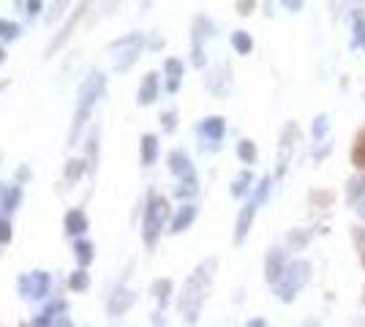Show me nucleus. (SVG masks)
<instances>
[{
  "mask_svg": "<svg viewBox=\"0 0 365 327\" xmlns=\"http://www.w3.org/2000/svg\"><path fill=\"white\" fill-rule=\"evenodd\" d=\"M215 273V259H207L194 270V276L185 281V289L180 297V313L185 316V322H197L199 308L205 303V297L210 292V284H213Z\"/></svg>",
  "mask_w": 365,
  "mask_h": 327,
  "instance_id": "f257e3e1",
  "label": "nucleus"
},
{
  "mask_svg": "<svg viewBox=\"0 0 365 327\" xmlns=\"http://www.w3.org/2000/svg\"><path fill=\"white\" fill-rule=\"evenodd\" d=\"M308 279H311V262H305V259H294V262L287 265L284 276L273 284V292L278 295L281 303H292V300L297 297V292L308 284Z\"/></svg>",
  "mask_w": 365,
  "mask_h": 327,
  "instance_id": "f03ea898",
  "label": "nucleus"
},
{
  "mask_svg": "<svg viewBox=\"0 0 365 327\" xmlns=\"http://www.w3.org/2000/svg\"><path fill=\"white\" fill-rule=\"evenodd\" d=\"M300 140V128L294 120L284 125V131H281V142H278V158H275V177H284L287 170H289L292 164V153H294V145Z\"/></svg>",
  "mask_w": 365,
  "mask_h": 327,
  "instance_id": "7ed1b4c3",
  "label": "nucleus"
},
{
  "mask_svg": "<svg viewBox=\"0 0 365 327\" xmlns=\"http://www.w3.org/2000/svg\"><path fill=\"white\" fill-rule=\"evenodd\" d=\"M333 150V142H330V118L327 115H317L314 118V156L327 158V153Z\"/></svg>",
  "mask_w": 365,
  "mask_h": 327,
  "instance_id": "20e7f679",
  "label": "nucleus"
},
{
  "mask_svg": "<svg viewBox=\"0 0 365 327\" xmlns=\"http://www.w3.org/2000/svg\"><path fill=\"white\" fill-rule=\"evenodd\" d=\"M287 251L281 249H270L267 254V262H264V276H267V284H275V281L284 276V270H287Z\"/></svg>",
  "mask_w": 365,
  "mask_h": 327,
  "instance_id": "39448f33",
  "label": "nucleus"
},
{
  "mask_svg": "<svg viewBox=\"0 0 365 327\" xmlns=\"http://www.w3.org/2000/svg\"><path fill=\"white\" fill-rule=\"evenodd\" d=\"M259 204H262V199H259V197H254V199L243 207L240 218H237V232H235V243H237V246L243 243L245 234H248V229H251V224H254V216H257Z\"/></svg>",
  "mask_w": 365,
  "mask_h": 327,
  "instance_id": "423d86ee",
  "label": "nucleus"
},
{
  "mask_svg": "<svg viewBox=\"0 0 365 327\" xmlns=\"http://www.w3.org/2000/svg\"><path fill=\"white\" fill-rule=\"evenodd\" d=\"M169 216V204L167 199H155L150 207V213H148V240L153 243V237L158 232V227L164 224V218Z\"/></svg>",
  "mask_w": 365,
  "mask_h": 327,
  "instance_id": "0eeeda50",
  "label": "nucleus"
},
{
  "mask_svg": "<svg viewBox=\"0 0 365 327\" xmlns=\"http://www.w3.org/2000/svg\"><path fill=\"white\" fill-rule=\"evenodd\" d=\"M351 49L365 52V11L360 9L351 11Z\"/></svg>",
  "mask_w": 365,
  "mask_h": 327,
  "instance_id": "6e6552de",
  "label": "nucleus"
},
{
  "mask_svg": "<svg viewBox=\"0 0 365 327\" xmlns=\"http://www.w3.org/2000/svg\"><path fill=\"white\" fill-rule=\"evenodd\" d=\"M349 204L354 207V213L365 221V177L349 180Z\"/></svg>",
  "mask_w": 365,
  "mask_h": 327,
  "instance_id": "1a4fd4ad",
  "label": "nucleus"
},
{
  "mask_svg": "<svg viewBox=\"0 0 365 327\" xmlns=\"http://www.w3.org/2000/svg\"><path fill=\"white\" fill-rule=\"evenodd\" d=\"M351 167L365 170V125L354 134V142H351Z\"/></svg>",
  "mask_w": 365,
  "mask_h": 327,
  "instance_id": "9d476101",
  "label": "nucleus"
},
{
  "mask_svg": "<svg viewBox=\"0 0 365 327\" xmlns=\"http://www.w3.org/2000/svg\"><path fill=\"white\" fill-rule=\"evenodd\" d=\"M205 134H207L213 142H218L221 137H224V120H221V118H210V120H205Z\"/></svg>",
  "mask_w": 365,
  "mask_h": 327,
  "instance_id": "9b49d317",
  "label": "nucleus"
},
{
  "mask_svg": "<svg viewBox=\"0 0 365 327\" xmlns=\"http://www.w3.org/2000/svg\"><path fill=\"white\" fill-rule=\"evenodd\" d=\"M351 240L357 246V254H360V262L365 267V229L363 227H351ZM363 303H365V292H363Z\"/></svg>",
  "mask_w": 365,
  "mask_h": 327,
  "instance_id": "f8f14e48",
  "label": "nucleus"
},
{
  "mask_svg": "<svg viewBox=\"0 0 365 327\" xmlns=\"http://www.w3.org/2000/svg\"><path fill=\"white\" fill-rule=\"evenodd\" d=\"M232 44H235V49L240 52V55H248L251 52V47H254V41H251V36L243 31H237L235 36H232Z\"/></svg>",
  "mask_w": 365,
  "mask_h": 327,
  "instance_id": "ddd939ff",
  "label": "nucleus"
},
{
  "mask_svg": "<svg viewBox=\"0 0 365 327\" xmlns=\"http://www.w3.org/2000/svg\"><path fill=\"white\" fill-rule=\"evenodd\" d=\"M194 216H197V210H194L191 204H188V207H182V213H180V216H178V221H175V227H172V232H182V229H185V227H188V224L194 221Z\"/></svg>",
  "mask_w": 365,
  "mask_h": 327,
  "instance_id": "4468645a",
  "label": "nucleus"
},
{
  "mask_svg": "<svg viewBox=\"0 0 365 327\" xmlns=\"http://www.w3.org/2000/svg\"><path fill=\"white\" fill-rule=\"evenodd\" d=\"M237 156L243 158L245 164H254L257 161V147H254V142H240V147H237Z\"/></svg>",
  "mask_w": 365,
  "mask_h": 327,
  "instance_id": "2eb2a0df",
  "label": "nucleus"
},
{
  "mask_svg": "<svg viewBox=\"0 0 365 327\" xmlns=\"http://www.w3.org/2000/svg\"><path fill=\"white\" fill-rule=\"evenodd\" d=\"M248 183H251V175H248V172H243V175H240V177L232 183V194H235V197H243L245 188H248Z\"/></svg>",
  "mask_w": 365,
  "mask_h": 327,
  "instance_id": "dca6fc26",
  "label": "nucleus"
},
{
  "mask_svg": "<svg viewBox=\"0 0 365 327\" xmlns=\"http://www.w3.org/2000/svg\"><path fill=\"white\" fill-rule=\"evenodd\" d=\"M167 71H169V77H172V85H169V88L175 90V88H178V79H180L182 66H180L178 61H169V63H167Z\"/></svg>",
  "mask_w": 365,
  "mask_h": 327,
  "instance_id": "f3484780",
  "label": "nucleus"
},
{
  "mask_svg": "<svg viewBox=\"0 0 365 327\" xmlns=\"http://www.w3.org/2000/svg\"><path fill=\"white\" fill-rule=\"evenodd\" d=\"M153 95H155V77H148V82H145V90H142V101L148 104V101H153Z\"/></svg>",
  "mask_w": 365,
  "mask_h": 327,
  "instance_id": "a211bd4d",
  "label": "nucleus"
},
{
  "mask_svg": "<svg viewBox=\"0 0 365 327\" xmlns=\"http://www.w3.org/2000/svg\"><path fill=\"white\" fill-rule=\"evenodd\" d=\"M281 3H284L287 11H294V14L303 11V6H305V0H281Z\"/></svg>",
  "mask_w": 365,
  "mask_h": 327,
  "instance_id": "6ab92c4d",
  "label": "nucleus"
},
{
  "mask_svg": "<svg viewBox=\"0 0 365 327\" xmlns=\"http://www.w3.org/2000/svg\"><path fill=\"white\" fill-rule=\"evenodd\" d=\"M153 156H155V140H153V137H148V140H145V161L150 164Z\"/></svg>",
  "mask_w": 365,
  "mask_h": 327,
  "instance_id": "aec40b11",
  "label": "nucleus"
},
{
  "mask_svg": "<svg viewBox=\"0 0 365 327\" xmlns=\"http://www.w3.org/2000/svg\"><path fill=\"white\" fill-rule=\"evenodd\" d=\"M254 3H257V0H237V11L243 16H248L254 11Z\"/></svg>",
  "mask_w": 365,
  "mask_h": 327,
  "instance_id": "412c9836",
  "label": "nucleus"
}]
</instances>
